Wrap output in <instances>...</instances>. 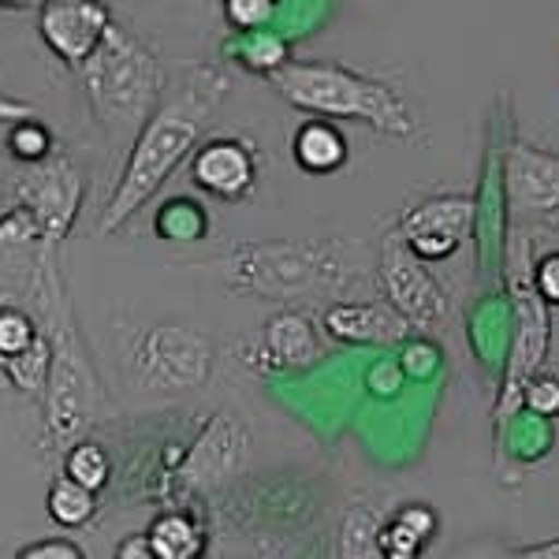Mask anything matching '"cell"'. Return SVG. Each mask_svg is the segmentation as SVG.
I'll list each match as a JSON object with an SVG mask.
<instances>
[{
    "label": "cell",
    "mask_w": 559,
    "mask_h": 559,
    "mask_svg": "<svg viewBox=\"0 0 559 559\" xmlns=\"http://www.w3.org/2000/svg\"><path fill=\"white\" fill-rule=\"evenodd\" d=\"M224 52H236V60L242 68L258 71V75H273L292 60V52H287V41L273 34L269 26H258V31H239V38L231 45H224Z\"/></svg>",
    "instance_id": "20"
},
{
    "label": "cell",
    "mask_w": 559,
    "mask_h": 559,
    "mask_svg": "<svg viewBox=\"0 0 559 559\" xmlns=\"http://www.w3.org/2000/svg\"><path fill=\"white\" fill-rule=\"evenodd\" d=\"M242 362L254 373H295V369H310L324 362V340L318 324L299 306H284L265 321L261 336L254 344H242Z\"/></svg>",
    "instance_id": "10"
},
{
    "label": "cell",
    "mask_w": 559,
    "mask_h": 559,
    "mask_svg": "<svg viewBox=\"0 0 559 559\" xmlns=\"http://www.w3.org/2000/svg\"><path fill=\"white\" fill-rule=\"evenodd\" d=\"M519 556H526V559H559V537L556 540H540V545H530V548H519Z\"/></svg>",
    "instance_id": "34"
},
{
    "label": "cell",
    "mask_w": 559,
    "mask_h": 559,
    "mask_svg": "<svg viewBox=\"0 0 559 559\" xmlns=\"http://www.w3.org/2000/svg\"><path fill=\"white\" fill-rule=\"evenodd\" d=\"M250 452V432L231 411H216L202 432L194 437V444L187 448L183 459L176 466V485L183 492H210L228 485L231 477L242 471Z\"/></svg>",
    "instance_id": "9"
},
{
    "label": "cell",
    "mask_w": 559,
    "mask_h": 559,
    "mask_svg": "<svg viewBox=\"0 0 559 559\" xmlns=\"http://www.w3.org/2000/svg\"><path fill=\"white\" fill-rule=\"evenodd\" d=\"M381 526H384V515L369 503H358L350 508L344 522H340V545H336V556H347V559H373L381 556Z\"/></svg>",
    "instance_id": "21"
},
{
    "label": "cell",
    "mask_w": 559,
    "mask_h": 559,
    "mask_svg": "<svg viewBox=\"0 0 559 559\" xmlns=\"http://www.w3.org/2000/svg\"><path fill=\"white\" fill-rule=\"evenodd\" d=\"M522 400L530 403V407H537V414H545V418H556L559 414V381L552 377H530L526 388H522Z\"/></svg>",
    "instance_id": "28"
},
{
    "label": "cell",
    "mask_w": 559,
    "mask_h": 559,
    "mask_svg": "<svg viewBox=\"0 0 559 559\" xmlns=\"http://www.w3.org/2000/svg\"><path fill=\"white\" fill-rule=\"evenodd\" d=\"M276 4L280 0H224V15L236 31H258L273 23Z\"/></svg>",
    "instance_id": "27"
},
{
    "label": "cell",
    "mask_w": 559,
    "mask_h": 559,
    "mask_svg": "<svg viewBox=\"0 0 559 559\" xmlns=\"http://www.w3.org/2000/svg\"><path fill=\"white\" fill-rule=\"evenodd\" d=\"M116 559H153L150 537L146 534H131L128 540H120V545H116Z\"/></svg>",
    "instance_id": "33"
},
{
    "label": "cell",
    "mask_w": 559,
    "mask_h": 559,
    "mask_svg": "<svg viewBox=\"0 0 559 559\" xmlns=\"http://www.w3.org/2000/svg\"><path fill=\"white\" fill-rule=\"evenodd\" d=\"M20 559H86V548L68 537L34 540V545L20 548Z\"/></svg>",
    "instance_id": "29"
},
{
    "label": "cell",
    "mask_w": 559,
    "mask_h": 559,
    "mask_svg": "<svg viewBox=\"0 0 559 559\" xmlns=\"http://www.w3.org/2000/svg\"><path fill=\"white\" fill-rule=\"evenodd\" d=\"M31 299L38 310V321L49 336V377L41 392V432L38 452L49 463H60L75 440L90 437V429L105 414V388L94 369V358L86 350V340L79 332L71 295L64 287V276L57 269V247L41 242L34 254V276H31Z\"/></svg>",
    "instance_id": "2"
},
{
    "label": "cell",
    "mask_w": 559,
    "mask_h": 559,
    "mask_svg": "<svg viewBox=\"0 0 559 559\" xmlns=\"http://www.w3.org/2000/svg\"><path fill=\"white\" fill-rule=\"evenodd\" d=\"M128 366L139 388L160 395L198 392L213 373V340L179 321H160L134 332Z\"/></svg>",
    "instance_id": "7"
},
{
    "label": "cell",
    "mask_w": 559,
    "mask_h": 559,
    "mask_svg": "<svg viewBox=\"0 0 559 559\" xmlns=\"http://www.w3.org/2000/svg\"><path fill=\"white\" fill-rule=\"evenodd\" d=\"M534 287L545 306H559V250L545 254L534 265Z\"/></svg>",
    "instance_id": "30"
},
{
    "label": "cell",
    "mask_w": 559,
    "mask_h": 559,
    "mask_svg": "<svg viewBox=\"0 0 559 559\" xmlns=\"http://www.w3.org/2000/svg\"><path fill=\"white\" fill-rule=\"evenodd\" d=\"M429 261H421L400 236H388L377 258V280L384 299L411 321V329H437L448 318V295L429 273Z\"/></svg>",
    "instance_id": "8"
},
{
    "label": "cell",
    "mask_w": 559,
    "mask_h": 559,
    "mask_svg": "<svg viewBox=\"0 0 559 559\" xmlns=\"http://www.w3.org/2000/svg\"><path fill=\"white\" fill-rule=\"evenodd\" d=\"M86 173L75 157L57 146L41 160H15L0 150V210L12 202L26 205L41 224V242L60 247L83 205Z\"/></svg>",
    "instance_id": "6"
},
{
    "label": "cell",
    "mask_w": 559,
    "mask_h": 559,
    "mask_svg": "<svg viewBox=\"0 0 559 559\" xmlns=\"http://www.w3.org/2000/svg\"><path fill=\"white\" fill-rule=\"evenodd\" d=\"M474 228V198L471 194H432L411 205L395 224L400 236L421 261L452 258Z\"/></svg>",
    "instance_id": "13"
},
{
    "label": "cell",
    "mask_w": 559,
    "mask_h": 559,
    "mask_svg": "<svg viewBox=\"0 0 559 559\" xmlns=\"http://www.w3.org/2000/svg\"><path fill=\"white\" fill-rule=\"evenodd\" d=\"M403 381H407V373H403L400 362H381L369 373V388H373L377 395H400Z\"/></svg>",
    "instance_id": "31"
},
{
    "label": "cell",
    "mask_w": 559,
    "mask_h": 559,
    "mask_svg": "<svg viewBox=\"0 0 559 559\" xmlns=\"http://www.w3.org/2000/svg\"><path fill=\"white\" fill-rule=\"evenodd\" d=\"M57 150V139L45 128L38 116H26L20 123H8V139H4V153L15 160H41Z\"/></svg>",
    "instance_id": "25"
},
{
    "label": "cell",
    "mask_w": 559,
    "mask_h": 559,
    "mask_svg": "<svg viewBox=\"0 0 559 559\" xmlns=\"http://www.w3.org/2000/svg\"><path fill=\"white\" fill-rule=\"evenodd\" d=\"M45 511L60 530H79L97 515V492L60 471L49 481V492H45Z\"/></svg>",
    "instance_id": "19"
},
{
    "label": "cell",
    "mask_w": 559,
    "mask_h": 559,
    "mask_svg": "<svg viewBox=\"0 0 559 559\" xmlns=\"http://www.w3.org/2000/svg\"><path fill=\"white\" fill-rule=\"evenodd\" d=\"M321 329L347 347H392L411 336V321L388 299H336L324 302Z\"/></svg>",
    "instance_id": "14"
},
{
    "label": "cell",
    "mask_w": 559,
    "mask_h": 559,
    "mask_svg": "<svg viewBox=\"0 0 559 559\" xmlns=\"http://www.w3.org/2000/svg\"><path fill=\"white\" fill-rule=\"evenodd\" d=\"M210 231V216L191 198H173V202L160 205L157 213V236L160 239H202Z\"/></svg>",
    "instance_id": "24"
},
{
    "label": "cell",
    "mask_w": 559,
    "mask_h": 559,
    "mask_svg": "<svg viewBox=\"0 0 559 559\" xmlns=\"http://www.w3.org/2000/svg\"><path fill=\"white\" fill-rule=\"evenodd\" d=\"M26 116H38V108L31 102H20V97L8 94V90L0 86V123H20Z\"/></svg>",
    "instance_id": "32"
},
{
    "label": "cell",
    "mask_w": 559,
    "mask_h": 559,
    "mask_svg": "<svg viewBox=\"0 0 559 559\" xmlns=\"http://www.w3.org/2000/svg\"><path fill=\"white\" fill-rule=\"evenodd\" d=\"M228 94L231 75L224 68L198 64V60L168 68L157 108L139 131V139L131 142V150L123 153L120 179L97 216V236H116L134 213L146 210L160 187L176 176V168L198 150Z\"/></svg>",
    "instance_id": "1"
},
{
    "label": "cell",
    "mask_w": 559,
    "mask_h": 559,
    "mask_svg": "<svg viewBox=\"0 0 559 559\" xmlns=\"http://www.w3.org/2000/svg\"><path fill=\"white\" fill-rule=\"evenodd\" d=\"M75 75L83 79L90 116L102 128L108 146L128 153L160 102L168 64L146 41L134 38L128 26L112 23L94 57Z\"/></svg>",
    "instance_id": "4"
},
{
    "label": "cell",
    "mask_w": 559,
    "mask_h": 559,
    "mask_svg": "<svg viewBox=\"0 0 559 559\" xmlns=\"http://www.w3.org/2000/svg\"><path fill=\"white\" fill-rule=\"evenodd\" d=\"M60 471L71 474L79 485H86V489L102 492L105 485L112 481V459H108L105 444H97L94 437H83L60 455Z\"/></svg>",
    "instance_id": "23"
},
{
    "label": "cell",
    "mask_w": 559,
    "mask_h": 559,
    "mask_svg": "<svg viewBox=\"0 0 559 559\" xmlns=\"http://www.w3.org/2000/svg\"><path fill=\"white\" fill-rule=\"evenodd\" d=\"M292 157H295V165H299L302 173L332 176V173H340V168L347 165L350 146H347L344 131H340L336 123L324 120V116H310V120L299 123V131H295Z\"/></svg>",
    "instance_id": "16"
},
{
    "label": "cell",
    "mask_w": 559,
    "mask_h": 559,
    "mask_svg": "<svg viewBox=\"0 0 559 559\" xmlns=\"http://www.w3.org/2000/svg\"><path fill=\"white\" fill-rule=\"evenodd\" d=\"M41 336V321L38 313L23 310L15 302H0V358L20 355Z\"/></svg>",
    "instance_id": "26"
},
{
    "label": "cell",
    "mask_w": 559,
    "mask_h": 559,
    "mask_svg": "<svg viewBox=\"0 0 559 559\" xmlns=\"http://www.w3.org/2000/svg\"><path fill=\"white\" fill-rule=\"evenodd\" d=\"M440 515L429 503H403L400 511L384 519L381 526V556L388 559H411L426 548V540L437 534Z\"/></svg>",
    "instance_id": "18"
},
{
    "label": "cell",
    "mask_w": 559,
    "mask_h": 559,
    "mask_svg": "<svg viewBox=\"0 0 559 559\" xmlns=\"http://www.w3.org/2000/svg\"><path fill=\"white\" fill-rule=\"evenodd\" d=\"M4 384H8V381H4V373H0V388H4Z\"/></svg>",
    "instance_id": "36"
},
{
    "label": "cell",
    "mask_w": 559,
    "mask_h": 559,
    "mask_svg": "<svg viewBox=\"0 0 559 559\" xmlns=\"http://www.w3.org/2000/svg\"><path fill=\"white\" fill-rule=\"evenodd\" d=\"M228 292L269 302H336L366 284L362 247L340 236L236 242L221 258Z\"/></svg>",
    "instance_id": "3"
},
{
    "label": "cell",
    "mask_w": 559,
    "mask_h": 559,
    "mask_svg": "<svg viewBox=\"0 0 559 559\" xmlns=\"http://www.w3.org/2000/svg\"><path fill=\"white\" fill-rule=\"evenodd\" d=\"M108 0H45L38 4V38L64 68L79 71L112 26Z\"/></svg>",
    "instance_id": "11"
},
{
    "label": "cell",
    "mask_w": 559,
    "mask_h": 559,
    "mask_svg": "<svg viewBox=\"0 0 559 559\" xmlns=\"http://www.w3.org/2000/svg\"><path fill=\"white\" fill-rule=\"evenodd\" d=\"M511 202L519 213L548 216L559 210V157L537 146L511 153Z\"/></svg>",
    "instance_id": "15"
},
{
    "label": "cell",
    "mask_w": 559,
    "mask_h": 559,
    "mask_svg": "<svg viewBox=\"0 0 559 559\" xmlns=\"http://www.w3.org/2000/svg\"><path fill=\"white\" fill-rule=\"evenodd\" d=\"M0 373H4V381L12 384L15 392H23L26 400H41L45 377H49V336H45V329L31 347L20 350V355L0 358Z\"/></svg>",
    "instance_id": "22"
},
{
    "label": "cell",
    "mask_w": 559,
    "mask_h": 559,
    "mask_svg": "<svg viewBox=\"0 0 559 559\" xmlns=\"http://www.w3.org/2000/svg\"><path fill=\"white\" fill-rule=\"evenodd\" d=\"M269 83L292 108L324 120H358L369 131L411 142L418 134V116L392 83L362 75L332 60H287L269 75Z\"/></svg>",
    "instance_id": "5"
},
{
    "label": "cell",
    "mask_w": 559,
    "mask_h": 559,
    "mask_svg": "<svg viewBox=\"0 0 559 559\" xmlns=\"http://www.w3.org/2000/svg\"><path fill=\"white\" fill-rule=\"evenodd\" d=\"M153 559H194L205 552V526L191 508L176 503V508L160 511L146 530Z\"/></svg>",
    "instance_id": "17"
},
{
    "label": "cell",
    "mask_w": 559,
    "mask_h": 559,
    "mask_svg": "<svg viewBox=\"0 0 559 559\" xmlns=\"http://www.w3.org/2000/svg\"><path fill=\"white\" fill-rule=\"evenodd\" d=\"M261 179V150L242 134H216L191 153V183L216 202H247Z\"/></svg>",
    "instance_id": "12"
},
{
    "label": "cell",
    "mask_w": 559,
    "mask_h": 559,
    "mask_svg": "<svg viewBox=\"0 0 559 559\" xmlns=\"http://www.w3.org/2000/svg\"><path fill=\"white\" fill-rule=\"evenodd\" d=\"M38 4H45V0H0V8H38Z\"/></svg>",
    "instance_id": "35"
}]
</instances>
